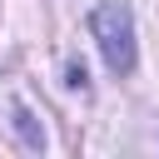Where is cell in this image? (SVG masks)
I'll return each mask as SVG.
<instances>
[{"instance_id": "obj_1", "label": "cell", "mask_w": 159, "mask_h": 159, "mask_svg": "<svg viewBox=\"0 0 159 159\" xmlns=\"http://www.w3.org/2000/svg\"><path fill=\"white\" fill-rule=\"evenodd\" d=\"M89 35L104 55V70L109 75H134V60H139V45H134V15L124 0H104L89 10Z\"/></svg>"}, {"instance_id": "obj_2", "label": "cell", "mask_w": 159, "mask_h": 159, "mask_svg": "<svg viewBox=\"0 0 159 159\" xmlns=\"http://www.w3.org/2000/svg\"><path fill=\"white\" fill-rule=\"evenodd\" d=\"M15 124H20V134H25V139H30V144H40V134H35V129H30V114H25V109H15Z\"/></svg>"}]
</instances>
